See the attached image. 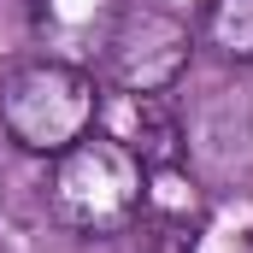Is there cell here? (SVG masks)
I'll use <instances>...</instances> for the list:
<instances>
[{"label": "cell", "mask_w": 253, "mask_h": 253, "mask_svg": "<svg viewBox=\"0 0 253 253\" xmlns=\"http://www.w3.org/2000/svg\"><path fill=\"white\" fill-rule=\"evenodd\" d=\"M141 206H147V165L112 135L88 129L83 141L47 159V212L71 236L88 242L124 236L141 224Z\"/></svg>", "instance_id": "obj_1"}, {"label": "cell", "mask_w": 253, "mask_h": 253, "mask_svg": "<svg viewBox=\"0 0 253 253\" xmlns=\"http://www.w3.org/2000/svg\"><path fill=\"white\" fill-rule=\"evenodd\" d=\"M194 42L230 65H253V0H200Z\"/></svg>", "instance_id": "obj_6"}, {"label": "cell", "mask_w": 253, "mask_h": 253, "mask_svg": "<svg viewBox=\"0 0 253 253\" xmlns=\"http://www.w3.org/2000/svg\"><path fill=\"white\" fill-rule=\"evenodd\" d=\"M100 112V83L94 71L65 59H24L0 77V129L12 147L53 159L71 141H83Z\"/></svg>", "instance_id": "obj_2"}, {"label": "cell", "mask_w": 253, "mask_h": 253, "mask_svg": "<svg viewBox=\"0 0 253 253\" xmlns=\"http://www.w3.org/2000/svg\"><path fill=\"white\" fill-rule=\"evenodd\" d=\"M124 18V0H30V36L42 59H65L94 71L112 30Z\"/></svg>", "instance_id": "obj_4"}, {"label": "cell", "mask_w": 253, "mask_h": 253, "mask_svg": "<svg viewBox=\"0 0 253 253\" xmlns=\"http://www.w3.org/2000/svg\"><path fill=\"white\" fill-rule=\"evenodd\" d=\"M194 47L200 42H194L189 18L159 12V6H124L112 42L100 53V77H106V88H124V94H165L189 71Z\"/></svg>", "instance_id": "obj_3"}, {"label": "cell", "mask_w": 253, "mask_h": 253, "mask_svg": "<svg viewBox=\"0 0 253 253\" xmlns=\"http://www.w3.org/2000/svg\"><path fill=\"white\" fill-rule=\"evenodd\" d=\"M94 129L129 147L147 171L153 165H177L183 159V124L165 106V94H124V88H100V112Z\"/></svg>", "instance_id": "obj_5"}]
</instances>
